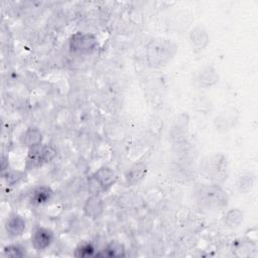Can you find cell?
I'll list each match as a JSON object with an SVG mask.
<instances>
[{
  "label": "cell",
  "instance_id": "6da1fadb",
  "mask_svg": "<svg viewBox=\"0 0 258 258\" xmlns=\"http://www.w3.org/2000/svg\"><path fill=\"white\" fill-rule=\"evenodd\" d=\"M176 45L170 39L156 38L152 39L147 45L146 56L151 66H164L175 54Z\"/></svg>",
  "mask_w": 258,
  "mask_h": 258
},
{
  "label": "cell",
  "instance_id": "7a4b0ae2",
  "mask_svg": "<svg viewBox=\"0 0 258 258\" xmlns=\"http://www.w3.org/2000/svg\"><path fill=\"white\" fill-rule=\"evenodd\" d=\"M98 45V40L91 33L77 32L70 39V49L72 52L88 54L93 52Z\"/></svg>",
  "mask_w": 258,
  "mask_h": 258
},
{
  "label": "cell",
  "instance_id": "3957f363",
  "mask_svg": "<svg viewBox=\"0 0 258 258\" xmlns=\"http://www.w3.org/2000/svg\"><path fill=\"white\" fill-rule=\"evenodd\" d=\"M56 155L55 150L48 145H36L30 147L27 154V165L29 167H38L46 162H49Z\"/></svg>",
  "mask_w": 258,
  "mask_h": 258
},
{
  "label": "cell",
  "instance_id": "277c9868",
  "mask_svg": "<svg viewBox=\"0 0 258 258\" xmlns=\"http://www.w3.org/2000/svg\"><path fill=\"white\" fill-rule=\"evenodd\" d=\"M90 180L95 183L100 191H102L111 187L116 182L117 176L111 168L103 166L92 175Z\"/></svg>",
  "mask_w": 258,
  "mask_h": 258
},
{
  "label": "cell",
  "instance_id": "5b68a950",
  "mask_svg": "<svg viewBox=\"0 0 258 258\" xmlns=\"http://www.w3.org/2000/svg\"><path fill=\"white\" fill-rule=\"evenodd\" d=\"M53 240V234L52 232L47 228H37L31 235L30 242L32 247L37 250H45L50 246Z\"/></svg>",
  "mask_w": 258,
  "mask_h": 258
},
{
  "label": "cell",
  "instance_id": "8992f818",
  "mask_svg": "<svg viewBox=\"0 0 258 258\" xmlns=\"http://www.w3.org/2000/svg\"><path fill=\"white\" fill-rule=\"evenodd\" d=\"M226 169V160L223 155H212L209 157V160L206 161L204 170L212 178L220 177Z\"/></svg>",
  "mask_w": 258,
  "mask_h": 258
},
{
  "label": "cell",
  "instance_id": "52a82bcc",
  "mask_svg": "<svg viewBox=\"0 0 258 258\" xmlns=\"http://www.w3.org/2000/svg\"><path fill=\"white\" fill-rule=\"evenodd\" d=\"M5 231L10 237H18L23 234L26 228L24 218L18 214H11L5 222Z\"/></svg>",
  "mask_w": 258,
  "mask_h": 258
},
{
  "label": "cell",
  "instance_id": "ba28073f",
  "mask_svg": "<svg viewBox=\"0 0 258 258\" xmlns=\"http://www.w3.org/2000/svg\"><path fill=\"white\" fill-rule=\"evenodd\" d=\"M104 211L103 201L97 195H92L84 205L85 215L92 219L99 218Z\"/></svg>",
  "mask_w": 258,
  "mask_h": 258
},
{
  "label": "cell",
  "instance_id": "9c48e42d",
  "mask_svg": "<svg viewBox=\"0 0 258 258\" xmlns=\"http://www.w3.org/2000/svg\"><path fill=\"white\" fill-rule=\"evenodd\" d=\"M205 202L210 206L222 207L227 204V196L226 194L218 186L208 187L204 191Z\"/></svg>",
  "mask_w": 258,
  "mask_h": 258
},
{
  "label": "cell",
  "instance_id": "30bf717a",
  "mask_svg": "<svg viewBox=\"0 0 258 258\" xmlns=\"http://www.w3.org/2000/svg\"><path fill=\"white\" fill-rule=\"evenodd\" d=\"M42 134L37 128H28L20 136L21 144L27 146L28 148L41 144Z\"/></svg>",
  "mask_w": 258,
  "mask_h": 258
},
{
  "label": "cell",
  "instance_id": "8fae6325",
  "mask_svg": "<svg viewBox=\"0 0 258 258\" xmlns=\"http://www.w3.org/2000/svg\"><path fill=\"white\" fill-rule=\"evenodd\" d=\"M190 42L197 49H204L209 42L208 32L203 27H196L190 32Z\"/></svg>",
  "mask_w": 258,
  "mask_h": 258
},
{
  "label": "cell",
  "instance_id": "7c38bea8",
  "mask_svg": "<svg viewBox=\"0 0 258 258\" xmlns=\"http://www.w3.org/2000/svg\"><path fill=\"white\" fill-rule=\"evenodd\" d=\"M197 82L201 87H210L218 82V75L213 68L207 67L198 74Z\"/></svg>",
  "mask_w": 258,
  "mask_h": 258
},
{
  "label": "cell",
  "instance_id": "4fadbf2b",
  "mask_svg": "<svg viewBox=\"0 0 258 258\" xmlns=\"http://www.w3.org/2000/svg\"><path fill=\"white\" fill-rule=\"evenodd\" d=\"M51 196H52V191L49 187L47 186L37 187L31 196V203L35 205L45 204L50 200Z\"/></svg>",
  "mask_w": 258,
  "mask_h": 258
},
{
  "label": "cell",
  "instance_id": "5bb4252c",
  "mask_svg": "<svg viewBox=\"0 0 258 258\" xmlns=\"http://www.w3.org/2000/svg\"><path fill=\"white\" fill-rule=\"evenodd\" d=\"M146 172V166L143 163H138L135 164L134 166H132L127 175H126V179L128 183H136L138 182L140 179L143 178L144 174Z\"/></svg>",
  "mask_w": 258,
  "mask_h": 258
},
{
  "label": "cell",
  "instance_id": "9a60e30c",
  "mask_svg": "<svg viewBox=\"0 0 258 258\" xmlns=\"http://www.w3.org/2000/svg\"><path fill=\"white\" fill-rule=\"evenodd\" d=\"M243 220V213L238 209H232L225 216V222L230 227H237Z\"/></svg>",
  "mask_w": 258,
  "mask_h": 258
},
{
  "label": "cell",
  "instance_id": "2e32d148",
  "mask_svg": "<svg viewBox=\"0 0 258 258\" xmlns=\"http://www.w3.org/2000/svg\"><path fill=\"white\" fill-rule=\"evenodd\" d=\"M104 255L110 256V257H121L125 255V249L124 246L119 242H111L105 249H104Z\"/></svg>",
  "mask_w": 258,
  "mask_h": 258
},
{
  "label": "cell",
  "instance_id": "e0dca14e",
  "mask_svg": "<svg viewBox=\"0 0 258 258\" xmlns=\"http://www.w3.org/2000/svg\"><path fill=\"white\" fill-rule=\"evenodd\" d=\"M4 254L9 257H23L26 253L25 248L19 244H11L4 248Z\"/></svg>",
  "mask_w": 258,
  "mask_h": 258
},
{
  "label": "cell",
  "instance_id": "ac0fdd59",
  "mask_svg": "<svg viewBox=\"0 0 258 258\" xmlns=\"http://www.w3.org/2000/svg\"><path fill=\"white\" fill-rule=\"evenodd\" d=\"M95 249L90 243H83L80 244L76 250H75V256L77 257H87V256H92L94 253Z\"/></svg>",
  "mask_w": 258,
  "mask_h": 258
}]
</instances>
